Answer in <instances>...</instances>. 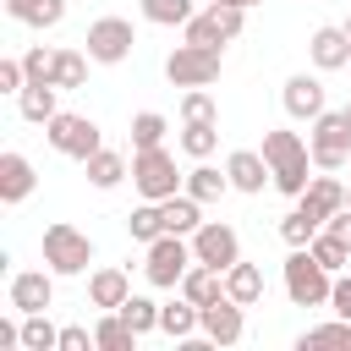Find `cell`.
Listing matches in <instances>:
<instances>
[{
  "instance_id": "6da1fadb",
  "label": "cell",
  "mask_w": 351,
  "mask_h": 351,
  "mask_svg": "<svg viewBox=\"0 0 351 351\" xmlns=\"http://www.w3.org/2000/svg\"><path fill=\"white\" fill-rule=\"evenodd\" d=\"M263 159H269V170H274V192H285V197H302L307 192V170H318L313 165V148H307V137L302 132H285V126H274V132H263Z\"/></svg>"
},
{
  "instance_id": "7a4b0ae2",
  "label": "cell",
  "mask_w": 351,
  "mask_h": 351,
  "mask_svg": "<svg viewBox=\"0 0 351 351\" xmlns=\"http://www.w3.org/2000/svg\"><path fill=\"white\" fill-rule=\"evenodd\" d=\"M132 186L148 197V203H165L186 186V176L176 170V154L159 143V148H132Z\"/></svg>"
},
{
  "instance_id": "3957f363",
  "label": "cell",
  "mask_w": 351,
  "mask_h": 351,
  "mask_svg": "<svg viewBox=\"0 0 351 351\" xmlns=\"http://www.w3.org/2000/svg\"><path fill=\"white\" fill-rule=\"evenodd\" d=\"M44 263L66 280V274H88V263H93V236L88 230H77V225H66V219H55V225H44Z\"/></svg>"
},
{
  "instance_id": "277c9868",
  "label": "cell",
  "mask_w": 351,
  "mask_h": 351,
  "mask_svg": "<svg viewBox=\"0 0 351 351\" xmlns=\"http://www.w3.org/2000/svg\"><path fill=\"white\" fill-rule=\"evenodd\" d=\"M329 291H335V274L313 258V247H291V258H285V296L296 307H324Z\"/></svg>"
},
{
  "instance_id": "5b68a950",
  "label": "cell",
  "mask_w": 351,
  "mask_h": 351,
  "mask_svg": "<svg viewBox=\"0 0 351 351\" xmlns=\"http://www.w3.org/2000/svg\"><path fill=\"white\" fill-rule=\"evenodd\" d=\"M197 258H192V236H159V241H148V258H143V274H148V285H159V291H181V280H186V269H192Z\"/></svg>"
},
{
  "instance_id": "8992f818",
  "label": "cell",
  "mask_w": 351,
  "mask_h": 351,
  "mask_svg": "<svg viewBox=\"0 0 351 351\" xmlns=\"http://www.w3.org/2000/svg\"><path fill=\"white\" fill-rule=\"evenodd\" d=\"M241 27H247V11H241V5L208 0V5L181 27V38H186V44H203V49H225L230 38H241Z\"/></svg>"
},
{
  "instance_id": "52a82bcc",
  "label": "cell",
  "mask_w": 351,
  "mask_h": 351,
  "mask_svg": "<svg viewBox=\"0 0 351 351\" xmlns=\"http://www.w3.org/2000/svg\"><path fill=\"white\" fill-rule=\"evenodd\" d=\"M307 148H313V165L318 170H346L351 159V115L346 110H324L307 132Z\"/></svg>"
},
{
  "instance_id": "ba28073f",
  "label": "cell",
  "mask_w": 351,
  "mask_h": 351,
  "mask_svg": "<svg viewBox=\"0 0 351 351\" xmlns=\"http://www.w3.org/2000/svg\"><path fill=\"white\" fill-rule=\"evenodd\" d=\"M44 143L55 148V154H66V159H93L99 148H104V132H99V121H88V115H55L49 126H44Z\"/></svg>"
},
{
  "instance_id": "9c48e42d",
  "label": "cell",
  "mask_w": 351,
  "mask_h": 351,
  "mask_svg": "<svg viewBox=\"0 0 351 351\" xmlns=\"http://www.w3.org/2000/svg\"><path fill=\"white\" fill-rule=\"evenodd\" d=\"M132 44H137V27L126 16H99V22H88V38H82L93 66H121L132 55Z\"/></svg>"
},
{
  "instance_id": "30bf717a",
  "label": "cell",
  "mask_w": 351,
  "mask_h": 351,
  "mask_svg": "<svg viewBox=\"0 0 351 351\" xmlns=\"http://www.w3.org/2000/svg\"><path fill=\"white\" fill-rule=\"evenodd\" d=\"M165 77L176 82V88H208L214 77H219V49H203V44H176L170 55H165Z\"/></svg>"
},
{
  "instance_id": "8fae6325",
  "label": "cell",
  "mask_w": 351,
  "mask_h": 351,
  "mask_svg": "<svg viewBox=\"0 0 351 351\" xmlns=\"http://www.w3.org/2000/svg\"><path fill=\"white\" fill-rule=\"evenodd\" d=\"M192 258L208 263V269H230V263H241V236H236V225H225V219H203V225L192 230Z\"/></svg>"
},
{
  "instance_id": "7c38bea8",
  "label": "cell",
  "mask_w": 351,
  "mask_h": 351,
  "mask_svg": "<svg viewBox=\"0 0 351 351\" xmlns=\"http://www.w3.org/2000/svg\"><path fill=\"white\" fill-rule=\"evenodd\" d=\"M55 269L44 263V269H22V274H11V307L16 313H49V302H55Z\"/></svg>"
},
{
  "instance_id": "4fadbf2b",
  "label": "cell",
  "mask_w": 351,
  "mask_h": 351,
  "mask_svg": "<svg viewBox=\"0 0 351 351\" xmlns=\"http://www.w3.org/2000/svg\"><path fill=\"white\" fill-rule=\"evenodd\" d=\"M241 335H247V307H241V302L219 296V302L203 307V340H214V346H236Z\"/></svg>"
},
{
  "instance_id": "5bb4252c",
  "label": "cell",
  "mask_w": 351,
  "mask_h": 351,
  "mask_svg": "<svg viewBox=\"0 0 351 351\" xmlns=\"http://www.w3.org/2000/svg\"><path fill=\"white\" fill-rule=\"evenodd\" d=\"M285 115L291 121H318L324 110H329V99H324V82L318 77H307V71H296V77H285Z\"/></svg>"
},
{
  "instance_id": "9a60e30c",
  "label": "cell",
  "mask_w": 351,
  "mask_h": 351,
  "mask_svg": "<svg viewBox=\"0 0 351 351\" xmlns=\"http://www.w3.org/2000/svg\"><path fill=\"white\" fill-rule=\"evenodd\" d=\"M225 176H230V192H263V181H274L263 148H236L225 159Z\"/></svg>"
},
{
  "instance_id": "2e32d148",
  "label": "cell",
  "mask_w": 351,
  "mask_h": 351,
  "mask_svg": "<svg viewBox=\"0 0 351 351\" xmlns=\"http://www.w3.org/2000/svg\"><path fill=\"white\" fill-rule=\"evenodd\" d=\"M33 186H38V170H33V159L27 154H0V203H27L33 197Z\"/></svg>"
},
{
  "instance_id": "e0dca14e",
  "label": "cell",
  "mask_w": 351,
  "mask_h": 351,
  "mask_svg": "<svg viewBox=\"0 0 351 351\" xmlns=\"http://www.w3.org/2000/svg\"><path fill=\"white\" fill-rule=\"evenodd\" d=\"M307 55H313L318 71H346L351 66V33H346V22L340 27H318L307 38Z\"/></svg>"
},
{
  "instance_id": "ac0fdd59",
  "label": "cell",
  "mask_w": 351,
  "mask_h": 351,
  "mask_svg": "<svg viewBox=\"0 0 351 351\" xmlns=\"http://www.w3.org/2000/svg\"><path fill=\"white\" fill-rule=\"evenodd\" d=\"M126 296H132V280H126V269L104 263V269H93V274H88V302H93L99 313H115Z\"/></svg>"
},
{
  "instance_id": "d6986e66",
  "label": "cell",
  "mask_w": 351,
  "mask_h": 351,
  "mask_svg": "<svg viewBox=\"0 0 351 351\" xmlns=\"http://www.w3.org/2000/svg\"><path fill=\"white\" fill-rule=\"evenodd\" d=\"M296 203H302V208H307V214L324 225L335 208H346V186L335 181V170H324V176H313V181H307V192H302Z\"/></svg>"
},
{
  "instance_id": "ffe728a7",
  "label": "cell",
  "mask_w": 351,
  "mask_h": 351,
  "mask_svg": "<svg viewBox=\"0 0 351 351\" xmlns=\"http://www.w3.org/2000/svg\"><path fill=\"white\" fill-rule=\"evenodd\" d=\"M16 110H22V121L49 126V121L60 115V88H55V82H27V88L16 93Z\"/></svg>"
},
{
  "instance_id": "44dd1931",
  "label": "cell",
  "mask_w": 351,
  "mask_h": 351,
  "mask_svg": "<svg viewBox=\"0 0 351 351\" xmlns=\"http://www.w3.org/2000/svg\"><path fill=\"white\" fill-rule=\"evenodd\" d=\"M82 170H88V186L110 192V186H121V181L132 176V159H126V154H115V148H99L93 159H82Z\"/></svg>"
},
{
  "instance_id": "7402d4cb",
  "label": "cell",
  "mask_w": 351,
  "mask_h": 351,
  "mask_svg": "<svg viewBox=\"0 0 351 351\" xmlns=\"http://www.w3.org/2000/svg\"><path fill=\"white\" fill-rule=\"evenodd\" d=\"M225 296L241 302V307H258V302H263V269L247 263V258L230 263V269H225Z\"/></svg>"
},
{
  "instance_id": "603a6c76",
  "label": "cell",
  "mask_w": 351,
  "mask_h": 351,
  "mask_svg": "<svg viewBox=\"0 0 351 351\" xmlns=\"http://www.w3.org/2000/svg\"><path fill=\"white\" fill-rule=\"evenodd\" d=\"M5 16L22 27H60L66 22V0H5Z\"/></svg>"
},
{
  "instance_id": "cb8c5ba5",
  "label": "cell",
  "mask_w": 351,
  "mask_h": 351,
  "mask_svg": "<svg viewBox=\"0 0 351 351\" xmlns=\"http://www.w3.org/2000/svg\"><path fill=\"white\" fill-rule=\"evenodd\" d=\"M159 214H165V230H170V236H192V230L203 225V203H197L192 192L165 197V203H159Z\"/></svg>"
},
{
  "instance_id": "d4e9b609",
  "label": "cell",
  "mask_w": 351,
  "mask_h": 351,
  "mask_svg": "<svg viewBox=\"0 0 351 351\" xmlns=\"http://www.w3.org/2000/svg\"><path fill=\"white\" fill-rule=\"evenodd\" d=\"M181 296H186V302H197V307L219 302V296H225V269L192 263V269H186V280H181Z\"/></svg>"
},
{
  "instance_id": "484cf974",
  "label": "cell",
  "mask_w": 351,
  "mask_h": 351,
  "mask_svg": "<svg viewBox=\"0 0 351 351\" xmlns=\"http://www.w3.org/2000/svg\"><path fill=\"white\" fill-rule=\"evenodd\" d=\"M181 192H192L197 203H214V197H225V192H230V176H225V170H214L208 159H197V165L186 170V186H181Z\"/></svg>"
},
{
  "instance_id": "4316f807",
  "label": "cell",
  "mask_w": 351,
  "mask_h": 351,
  "mask_svg": "<svg viewBox=\"0 0 351 351\" xmlns=\"http://www.w3.org/2000/svg\"><path fill=\"white\" fill-rule=\"evenodd\" d=\"M49 82H55L60 93H71V88H82V82H88V49H55V66H49Z\"/></svg>"
},
{
  "instance_id": "83f0119b",
  "label": "cell",
  "mask_w": 351,
  "mask_h": 351,
  "mask_svg": "<svg viewBox=\"0 0 351 351\" xmlns=\"http://www.w3.org/2000/svg\"><path fill=\"white\" fill-rule=\"evenodd\" d=\"M181 154H192V159H208L214 148H219V121H181Z\"/></svg>"
},
{
  "instance_id": "f1b7e54d",
  "label": "cell",
  "mask_w": 351,
  "mask_h": 351,
  "mask_svg": "<svg viewBox=\"0 0 351 351\" xmlns=\"http://www.w3.org/2000/svg\"><path fill=\"white\" fill-rule=\"evenodd\" d=\"M93 340H99V351H132L143 335H137V329H132L121 313H104V318L93 324Z\"/></svg>"
},
{
  "instance_id": "f546056e",
  "label": "cell",
  "mask_w": 351,
  "mask_h": 351,
  "mask_svg": "<svg viewBox=\"0 0 351 351\" xmlns=\"http://www.w3.org/2000/svg\"><path fill=\"white\" fill-rule=\"evenodd\" d=\"M22 351H60V329L49 313H22Z\"/></svg>"
},
{
  "instance_id": "4dcf8cb0",
  "label": "cell",
  "mask_w": 351,
  "mask_h": 351,
  "mask_svg": "<svg viewBox=\"0 0 351 351\" xmlns=\"http://www.w3.org/2000/svg\"><path fill=\"white\" fill-rule=\"evenodd\" d=\"M192 16H197L192 0H143V22H154V27H186Z\"/></svg>"
},
{
  "instance_id": "1f68e13d",
  "label": "cell",
  "mask_w": 351,
  "mask_h": 351,
  "mask_svg": "<svg viewBox=\"0 0 351 351\" xmlns=\"http://www.w3.org/2000/svg\"><path fill=\"white\" fill-rule=\"evenodd\" d=\"M126 236H132V241H143V247H148V241H159V236H165V214H159V203H148V197H143V208H132V214H126Z\"/></svg>"
},
{
  "instance_id": "d6a6232c",
  "label": "cell",
  "mask_w": 351,
  "mask_h": 351,
  "mask_svg": "<svg viewBox=\"0 0 351 351\" xmlns=\"http://www.w3.org/2000/svg\"><path fill=\"white\" fill-rule=\"evenodd\" d=\"M115 313H121V318H126L137 335H154V329H159V302H154V296H137V291H132V296H126Z\"/></svg>"
},
{
  "instance_id": "836d02e7",
  "label": "cell",
  "mask_w": 351,
  "mask_h": 351,
  "mask_svg": "<svg viewBox=\"0 0 351 351\" xmlns=\"http://www.w3.org/2000/svg\"><path fill=\"white\" fill-rule=\"evenodd\" d=\"M165 132H170V121H165L159 110H137V115H132V148H159Z\"/></svg>"
},
{
  "instance_id": "e575fe53",
  "label": "cell",
  "mask_w": 351,
  "mask_h": 351,
  "mask_svg": "<svg viewBox=\"0 0 351 351\" xmlns=\"http://www.w3.org/2000/svg\"><path fill=\"white\" fill-rule=\"evenodd\" d=\"M318 230H324V225H318V219H313V214H307L302 203H296V208H291V214L280 219V241H285V247H307V241H313Z\"/></svg>"
},
{
  "instance_id": "d590c367",
  "label": "cell",
  "mask_w": 351,
  "mask_h": 351,
  "mask_svg": "<svg viewBox=\"0 0 351 351\" xmlns=\"http://www.w3.org/2000/svg\"><path fill=\"white\" fill-rule=\"evenodd\" d=\"M296 346H302V351H313V346H346V351H351V318H340V313H335L329 324L307 329V335H302Z\"/></svg>"
},
{
  "instance_id": "8d00e7d4",
  "label": "cell",
  "mask_w": 351,
  "mask_h": 351,
  "mask_svg": "<svg viewBox=\"0 0 351 351\" xmlns=\"http://www.w3.org/2000/svg\"><path fill=\"white\" fill-rule=\"evenodd\" d=\"M307 247H313V258H318V263H324L329 274H340V269L351 263V247H346L340 236H329V230H318V236H313Z\"/></svg>"
},
{
  "instance_id": "74e56055",
  "label": "cell",
  "mask_w": 351,
  "mask_h": 351,
  "mask_svg": "<svg viewBox=\"0 0 351 351\" xmlns=\"http://www.w3.org/2000/svg\"><path fill=\"white\" fill-rule=\"evenodd\" d=\"M181 121H219L208 88H186V93H181Z\"/></svg>"
},
{
  "instance_id": "f35d334b",
  "label": "cell",
  "mask_w": 351,
  "mask_h": 351,
  "mask_svg": "<svg viewBox=\"0 0 351 351\" xmlns=\"http://www.w3.org/2000/svg\"><path fill=\"white\" fill-rule=\"evenodd\" d=\"M22 66H27V82H49V66H55V49H44V44H33V49L22 55Z\"/></svg>"
},
{
  "instance_id": "ab89813d",
  "label": "cell",
  "mask_w": 351,
  "mask_h": 351,
  "mask_svg": "<svg viewBox=\"0 0 351 351\" xmlns=\"http://www.w3.org/2000/svg\"><path fill=\"white\" fill-rule=\"evenodd\" d=\"M60 351H99V340H93V329L66 324V329H60Z\"/></svg>"
},
{
  "instance_id": "60d3db41",
  "label": "cell",
  "mask_w": 351,
  "mask_h": 351,
  "mask_svg": "<svg viewBox=\"0 0 351 351\" xmlns=\"http://www.w3.org/2000/svg\"><path fill=\"white\" fill-rule=\"evenodd\" d=\"M329 313H340V318H351V274H346V269L335 274V291H329Z\"/></svg>"
},
{
  "instance_id": "b9f144b4",
  "label": "cell",
  "mask_w": 351,
  "mask_h": 351,
  "mask_svg": "<svg viewBox=\"0 0 351 351\" xmlns=\"http://www.w3.org/2000/svg\"><path fill=\"white\" fill-rule=\"evenodd\" d=\"M324 230H329V236H340V241L351 247V208H335V214L324 219Z\"/></svg>"
},
{
  "instance_id": "7bdbcfd3",
  "label": "cell",
  "mask_w": 351,
  "mask_h": 351,
  "mask_svg": "<svg viewBox=\"0 0 351 351\" xmlns=\"http://www.w3.org/2000/svg\"><path fill=\"white\" fill-rule=\"evenodd\" d=\"M219 5H241V11H252V5H263V0H219Z\"/></svg>"
},
{
  "instance_id": "ee69618b",
  "label": "cell",
  "mask_w": 351,
  "mask_h": 351,
  "mask_svg": "<svg viewBox=\"0 0 351 351\" xmlns=\"http://www.w3.org/2000/svg\"><path fill=\"white\" fill-rule=\"evenodd\" d=\"M346 208H351V186H346Z\"/></svg>"
},
{
  "instance_id": "f6af8a7d",
  "label": "cell",
  "mask_w": 351,
  "mask_h": 351,
  "mask_svg": "<svg viewBox=\"0 0 351 351\" xmlns=\"http://www.w3.org/2000/svg\"><path fill=\"white\" fill-rule=\"evenodd\" d=\"M346 33H351V16H346Z\"/></svg>"
},
{
  "instance_id": "bcb514c9",
  "label": "cell",
  "mask_w": 351,
  "mask_h": 351,
  "mask_svg": "<svg viewBox=\"0 0 351 351\" xmlns=\"http://www.w3.org/2000/svg\"><path fill=\"white\" fill-rule=\"evenodd\" d=\"M346 115H351V99H346Z\"/></svg>"
},
{
  "instance_id": "7dc6e473",
  "label": "cell",
  "mask_w": 351,
  "mask_h": 351,
  "mask_svg": "<svg viewBox=\"0 0 351 351\" xmlns=\"http://www.w3.org/2000/svg\"><path fill=\"white\" fill-rule=\"evenodd\" d=\"M346 71H351V66H346Z\"/></svg>"
}]
</instances>
